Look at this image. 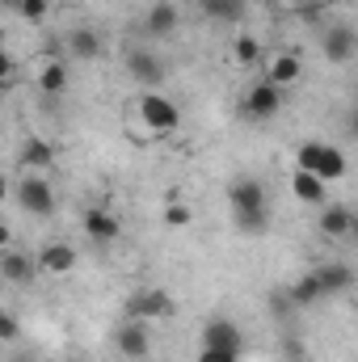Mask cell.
Returning <instances> with one entry per match:
<instances>
[{"instance_id":"6da1fadb","label":"cell","mask_w":358,"mask_h":362,"mask_svg":"<svg viewBox=\"0 0 358 362\" xmlns=\"http://www.w3.org/2000/svg\"><path fill=\"white\" fill-rule=\"evenodd\" d=\"M228 198H232V219H236V228H241V232H249V236L266 232L270 198H266V185H262V181H258V177H236Z\"/></svg>"},{"instance_id":"7a4b0ae2","label":"cell","mask_w":358,"mask_h":362,"mask_svg":"<svg viewBox=\"0 0 358 362\" xmlns=\"http://www.w3.org/2000/svg\"><path fill=\"white\" fill-rule=\"evenodd\" d=\"M17 202H21V211L25 215H51L55 211V189H51V181L42 177V173H25V177L17 181Z\"/></svg>"},{"instance_id":"3957f363","label":"cell","mask_w":358,"mask_h":362,"mask_svg":"<svg viewBox=\"0 0 358 362\" xmlns=\"http://www.w3.org/2000/svg\"><path fill=\"white\" fill-rule=\"evenodd\" d=\"M202 350H224V354H236V358H241V350H245L241 325L228 320V316H211L207 329H202Z\"/></svg>"},{"instance_id":"277c9868","label":"cell","mask_w":358,"mask_h":362,"mask_svg":"<svg viewBox=\"0 0 358 362\" xmlns=\"http://www.w3.org/2000/svg\"><path fill=\"white\" fill-rule=\"evenodd\" d=\"M139 118H144L156 135H169V131H178L181 127V110L169 101V97H161V93H144V101H139Z\"/></svg>"},{"instance_id":"5b68a950","label":"cell","mask_w":358,"mask_h":362,"mask_svg":"<svg viewBox=\"0 0 358 362\" xmlns=\"http://www.w3.org/2000/svg\"><path fill=\"white\" fill-rule=\"evenodd\" d=\"M127 316L131 320H169L173 316V299H169V291H161V286H152V291H139L131 303H127Z\"/></svg>"},{"instance_id":"8992f818","label":"cell","mask_w":358,"mask_h":362,"mask_svg":"<svg viewBox=\"0 0 358 362\" xmlns=\"http://www.w3.org/2000/svg\"><path fill=\"white\" fill-rule=\"evenodd\" d=\"M34 266H38V274L64 278V274L76 270V249H72L68 240H51V245H42V249L34 253Z\"/></svg>"},{"instance_id":"52a82bcc","label":"cell","mask_w":358,"mask_h":362,"mask_svg":"<svg viewBox=\"0 0 358 362\" xmlns=\"http://www.w3.org/2000/svg\"><path fill=\"white\" fill-rule=\"evenodd\" d=\"M114 346H118V354H122V358L144 362V358H148V350H152V333H148V325H144V320H127V325H118Z\"/></svg>"},{"instance_id":"ba28073f","label":"cell","mask_w":358,"mask_h":362,"mask_svg":"<svg viewBox=\"0 0 358 362\" xmlns=\"http://www.w3.org/2000/svg\"><path fill=\"white\" fill-rule=\"evenodd\" d=\"M278 110H282V89H278V85H270V81H258L253 89L245 93V114H249V118H258V122H270Z\"/></svg>"},{"instance_id":"9c48e42d","label":"cell","mask_w":358,"mask_h":362,"mask_svg":"<svg viewBox=\"0 0 358 362\" xmlns=\"http://www.w3.org/2000/svg\"><path fill=\"white\" fill-rule=\"evenodd\" d=\"M85 236L93 245H114L122 236V219L114 211H105V206H89L85 211Z\"/></svg>"},{"instance_id":"30bf717a","label":"cell","mask_w":358,"mask_h":362,"mask_svg":"<svg viewBox=\"0 0 358 362\" xmlns=\"http://www.w3.org/2000/svg\"><path fill=\"white\" fill-rule=\"evenodd\" d=\"M0 278L13 282V286H30V282L38 278V266H34V257L21 253V249H0Z\"/></svg>"},{"instance_id":"8fae6325","label":"cell","mask_w":358,"mask_h":362,"mask_svg":"<svg viewBox=\"0 0 358 362\" xmlns=\"http://www.w3.org/2000/svg\"><path fill=\"white\" fill-rule=\"evenodd\" d=\"M358 51V34L350 25H329L325 30V59L329 64H350Z\"/></svg>"},{"instance_id":"7c38bea8","label":"cell","mask_w":358,"mask_h":362,"mask_svg":"<svg viewBox=\"0 0 358 362\" xmlns=\"http://www.w3.org/2000/svg\"><path fill=\"white\" fill-rule=\"evenodd\" d=\"M312 278H316L321 295H346V291L354 286V270H350L346 262H329V266L312 270Z\"/></svg>"},{"instance_id":"4fadbf2b","label":"cell","mask_w":358,"mask_h":362,"mask_svg":"<svg viewBox=\"0 0 358 362\" xmlns=\"http://www.w3.org/2000/svg\"><path fill=\"white\" fill-rule=\"evenodd\" d=\"M127 68H131V76L144 81V85H161V81H165V64H161L152 51H144V47L127 51Z\"/></svg>"},{"instance_id":"5bb4252c","label":"cell","mask_w":358,"mask_h":362,"mask_svg":"<svg viewBox=\"0 0 358 362\" xmlns=\"http://www.w3.org/2000/svg\"><path fill=\"white\" fill-rule=\"evenodd\" d=\"M325 211H321V232L325 236H350L354 232V211L346 206V202H321Z\"/></svg>"},{"instance_id":"9a60e30c","label":"cell","mask_w":358,"mask_h":362,"mask_svg":"<svg viewBox=\"0 0 358 362\" xmlns=\"http://www.w3.org/2000/svg\"><path fill=\"white\" fill-rule=\"evenodd\" d=\"M144 25H148V34H152V38H165V34H173V30H178V4H169V0H156V4L148 8Z\"/></svg>"},{"instance_id":"2e32d148","label":"cell","mask_w":358,"mask_h":362,"mask_svg":"<svg viewBox=\"0 0 358 362\" xmlns=\"http://www.w3.org/2000/svg\"><path fill=\"white\" fill-rule=\"evenodd\" d=\"M291 189H295V198L304 206H321L325 202V181L316 177V173H308V169H295L291 173Z\"/></svg>"},{"instance_id":"e0dca14e","label":"cell","mask_w":358,"mask_h":362,"mask_svg":"<svg viewBox=\"0 0 358 362\" xmlns=\"http://www.w3.org/2000/svg\"><path fill=\"white\" fill-rule=\"evenodd\" d=\"M308 173H316L325 185H329V181H342V177H346V156H342L337 148L321 144V156H316V165H312Z\"/></svg>"},{"instance_id":"ac0fdd59","label":"cell","mask_w":358,"mask_h":362,"mask_svg":"<svg viewBox=\"0 0 358 362\" xmlns=\"http://www.w3.org/2000/svg\"><path fill=\"white\" fill-rule=\"evenodd\" d=\"M299 76H304V64H299L295 55H274V59H270V72H266V81H270V85L287 89V85H295Z\"/></svg>"},{"instance_id":"d6986e66","label":"cell","mask_w":358,"mask_h":362,"mask_svg":"<svg viewBox=\"0 0 358 362\" xmlns=\"http://www.w3.org/2000/svg\"><path fill=\"white\" fill-rule=\"evenodd\" d=\"M21 165L34 169V173H38V169H51V165H55V148H51L47 139H25V144H21Z\"/></svg>"},{"instance_id":"ffe728a7","label":"cell","mask_w":358,"mask_h":362,"mask_svg":"<svg viewBox=\"0 0 358 362\" xmlns=\"http://www.w3.org/2000/svg\"><path fill=\"white\" fill-rule=\"evenodd\" d=\"M202 4V13L211 17V21H241L245 17V0H198Z\"/></svg>"},{"instance_id":"44dd1931","label":"cell","mask_w":358,"mask_h":362,"mask_svg":"<svg viewBox=\"0 0 358 362\" xmlns=\"http://www.w3.org/2000/svg\"><path fill=\"white\" fill-rule=\"evenodd\" d=\"M316 299H321V286H316L312 274H304L299 282L287 286V303H291V308H308V303H316Z\"/></svg>"},{"instance_id":"7402d4cb","label":"cell","mask_w":358,"mask_h":362,"mask_svg":"<svg viewBox=\"0 0 358 362\" xmlns=\"http://www.w3.org/2000/svg\"><path fill=\"white\" fill-rule=\"evenodd\" d=\"M68 51H72L76 59H97V55H101V38H97L93 30H72V34H68Z\"/></svg>"},{"instance_id":"603a6c76","label":"cell","mask_w":358,"mask_h":362,"mask_svg":"<svg viewBox=\"0 0 358 362\" xmlns=\"http://www.w3.org/2000/svg\"><path fill=\"white\" fill-rule=\"evenodd\" d=\"M38 89L42 93H64L68 89V68H64L59 59H47L42 72H38Z\"/></svg>"},{"instance_id":"cb8c5ba5","label":"cell","mask_w":358,"mask_h":362,"mask_svg":"<svg viewBox=\"0 0 358 362\" xmlns=\"http://www.w3.org/2000/svg\"><path fill=\"white\" fill-rule=\"evenodd\" d=\"M236 59H241L245 68H253V64L262 59V42H258L253 34H241V38H236Z\"/></svg>"},{"instance_id":"d4e9b609","label":"cell","mask_w":358,"mask_h":362,"mask_svg":"<svg viewBox=\"0 0 358 362\" xmlns=\"http://www.w3.org/2000/svg\"><path fill=\"white\" fill-rule=\"evenodd\" d=\"M0 341H4V346L21 341V320H17L13 312H4V308H0Z\"/></svg>"},{"instance_id":"484cf974","label":"cell","mask_w":358,"mask_h":362,"mask_svg":"<svg viewBox=\"0 0 358 362\" xmlns=\"http://www.w3.org/2000/svg\"><path fill=\"white\" fill-rule=\"evenodd\" d=\"M190 219H194V211H190L185 202H169V206H165V223H169V228H190Z\"/></svg>"},{"instance_id":"4316f807","label":"cell","mask_w":358,"mask_h":362,"mask_svg":"<svg viewBox=\"0 0 358 362\" xmlns=\"http://www.w3.org/2000/svg\"><path fill=\"white\" fill-rule=\"evenodd\" d=\"M17 13H21L25 21H42V17L51 13V0H17Z\"/></svg>"},{"instance_id":"83f0119b","label":"cell","mask_w":358,"mask_h":362,"mask_svg":"<svg viewBox=\"0 0 358 362\" xmlns=\"http://www.w3.org/2000/svg\"><path fill=\"white\" fill-rule=\"evenodd\" d=\"M316 156H321V144H316V139L299 144V169H312V165H316Z\"/></svg>"},{"instance_id":"f1b7e54d","label":"cell","mask_w":358,"mask_h":362,"mask_svg":"<svg viewBox=\"0 0 358 362\" xmlns=\"http://www.w3.org/2000/svg\"><path fill=\"white\" fill-rule=\"evenodd\" d=\"M13 72H17V64L8 59V51H0V89H8V85H13Z\"/></svg>"},{"instance_id":"f546056e","label":"cell","mask_w":358,"mask_h":362,"mask_svg":"<svg viewBox=\"0 0 358 362\" xmlns=\"http://www.w3.org/2000/svg\"><path fill=\"white\" fill-rule=\"evenodd\" d=\"M198 362H241L236 354H224V350H198Z\"/></svg>"},{"instance_id":"4dcf8cb0","label":"cell","mask_w":358,"mask_h":362,"mask_svg":"<svg viewBox=\"0 0 358 362\" xmlns=\"http://www.w3.org/2000/svg\"><path fill=\"white\" fill-rule=\"evenodd\" d=\"M8 240H13V232H8V223L0 219V249H8Z\"/></svg>"},{"instance_id":"1f68e13d","label":"cell","mask_w":358,"mask_h":362,"mask_svg":"<svg viewBox=\"0 0 358 362\" xmlns=\"http://www.w3.org/2000/svg\"><path fill=\"white\" fill-rule=\"evenodd\" d=\"M8 362H38V358H30V354H13Z\"/></svg>"},{"instance_id":"d6a6232c","label":"cell","mask_w":358,"mask_h":362,"mask_svg":"<svg viewBox=\"0 0 358 362\" xmlns=\"http://www.w3.org/2000/svg\"><path fill=\"white\" fill-rule=\"evenodd\" d=\"M4 194H8V181L0 177V198H4Z\"/></svg>"},{"instance_id":"836d02e7","label":"cell","mask_w":358,"mask_h":362,"mask_svg":"<svg viewBox=\"0 0 358 362\" xmlns=\"http://www.w3.org/2000/svg\"><path fill=\"white\" fill-rule=\"evenodd\" d=\"M0 51H4V30H0Z\"/></svg>"},{"instance_id":"e575fe53","label":"cell","mask_w":358,"mask_h":362,"mask_svg":"<svg viewBox=\"0 0 358 362\" xmlns=\"http://www.w3.org/2000/svg\"><path fill=\"white\" fill-rule=\"evenodd\" d=\"M55 4H76V0H55Z\"/></svg>"},{"instance_id":"d590c367","label":"cell","mask_w":358,"mask_h":362,"mask_svg":"<svg viewBox=\"0 0 358 362\" xmlns=\"http://www.w3.org/2000/svg\"><path fill=\"white\" fill-rule=\"evenodd\" d=\"M0 4H17V0H0Z\"/></svg>"},{"instance_id":"8d00e7d4","label":"cell","mask_w":358,"mask_h":362,"mask_svg":"<svg viewBox=\"0 0 358 362\" xmlns=\"http://www.w3.org/2000/svg\"><path fill=\"white\" fill-rule=\"evenodd\" d=\"M282 4H295V0H282Z\"/></svg>"},{"instance_id":"74e56055","label":"cell","mask_w":358,"mask_h":362,"mask_svg":"<svg viewBox=\"0 0 358 362\" xmlns=\"http://www.w3.org/2000/svg\"><path fill=\"white\" fill-rule=\"evenodd\" d=\"M0 93H4V89H0Z\"/></svg>"}]
</instances>
